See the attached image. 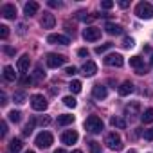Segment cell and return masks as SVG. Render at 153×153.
Listing matches in <instances>:
<instances>
[{"mask_svg":"<svg viewBox=\"0 0 153 153\" xmlns=\"http://www.w3.org/2000/svg\"><path fill=\"white\" fill-rule=\"evenodd\" d=\"M54 24H56L54 15H51V13H43V16H42V27H43V29H52Z\"/></svg>","mask_w":153,"mask_h":153,"instance_id":"13","label":"cell"},{"mask_svg":"<svg viewBox=\"0 0 153 153\" xmlns=\"http://www.w3.org/2000/svg\"><path fill=\"white\" fill-rule=\"evenodd\" d=\"M83 38L87 42H97L101 38V29H97V27H87L83 31Z\"/></svg>","mask_w":153,"mask_h":153,"instance_id":"7","label":"cell"},{"mask_svg":"<svg viewBox=\"0 0 153 153\" xmlns=\"http://www.w3.org/2000/svg\"><path fill=\"white\" fill-rule=\"evenodd\" d=\"M105 29H106L108 34H121V33H123V27H121V25H117V24H110V22L105 25Z\"/></svg>","mask_w":153,"mask_h":153,"instance_id":"19","label":"cell"},{"mask_svg":"<svg viewBox=\"0 0 153 153\" xmlns=\"http://www.w3.org/2000/svg\"><path fill=\"white\" fill-rule=\"evenodd\" d=\"M105 144H106L110 149H121V148H123V140H121V137H119L115 131H112V133H108V135L105 137Z\"/></svg>","mask_w":153,"mask_h":153,"instance_id":"3","label":"cell"},{"mask_svg":"<svg viewBox=\"0 0 153 153\" xmlns=\"http://www.w3.org/2000/svg\"><path fill=\"white\" fill-rule=\"evenodd\" d=\"M9 149H11L13 153L20 151V149H22V140H20V139H13V140L9 142Z\"/></svg>","mask_w":153,"mask_h":153,"instance_id":"25","label":"cell"},{"mask_svg":"<svg viewBox=\"0 0 153 153\" xmlns=\"http://www.w3.org/2000/svg\"><path fill=\"white\" fill-rule=\"evenodd\" d=\"M105 63L110 65V67H123L124 59H123L121 54H108V56L105 58Z\"/></svg>","mask_w":153,"mask_h":153,"instance_id":"9","label":"cell"},{"mask_svg":"<svg viewBox=\"0 0 153 153\" xmlns=\"http://www.w3.org/2000/svg\"><path fill=\"white\" fill-rule=\"evenodd\" d=\"M25 153H34V151H25Z\"/></svg>","mask_w":153,"mask_h":153,"instance_id":"50","label":"cell"},{"mask_svg":"<svg viewBox=\"0 0 153 153\" xmlns=\"http://www.w3.org/2000/svg\"><path fill=\"white\" fill-rule=\"evenodd\" d=\"M133 45H135L133 38H124V40H123V47H124V49H131Z\"/></svg>","mask_w":153,"mask_h":153,"instance_id":"33","label":"cell"},{"mask_svg":"<svg viewBox=\"0 0 153 153\" xmlns=\"http://www.w3.org/2000/svg\"><path fill=\"white\" fill-rule=\"evenodd\" d=\"M140 119H142V123H144V124H149V123H153V108H148V110H144V114L140 115Z\"/></svg>","mask_w":153,"mask_h":153,"instance_id":"22","label":"cell"},{"mask_svg":"<svg viewBox=\"0 0 153 153\" xmlns=\"http://www.w3.org/2000/svg\"><path fill=\"white\" fill-rule=\"evenodd\" d=\"M38 9H40V6H38L36 2H27V4H25V7H24L25 16H33V15H36V13H38Z\"/></svg>","mask_w":153,"mask_h":153,"instance_id":"17","label":"cell"},{"mask_svg":"<svg viewBox=\"0 0 153 153\" xmlns=\"http://www.w3.org/2000/svg\"><path fill=\"white\" fill-rule=\"evenodd\" d=\"M76 72H78V68H76V67H67L65 68V74H68V76H74Z\"/></svg>","mask_w":153,"mask_h":153,"instance_id":"37","label":"cell"},{"mask_svg":"<svg viewBox=\"0 0 153 153\" xmlns=\"http://www.w3.org/2000/svg\"><path fill=\"white\" fill-rule=\"evenodd\" d=\"M9 121H13V123H18V121H20V112H16V110L9 112Z\"/></svg>","mask_w":153,"mask_h":153,"instance_id":"34","label":"cell"},{"mask_svg":"<svg viewBox=\"0 0 153 153\" xmlns=\"http://www.w3.org/2000/svg\"><path fill=\"white\" fill-rule=\"evenodd\" d=\"M4 52H6V54H9V56H13V54H15V49L6 45V47H4Z\"/></svg>","mask_w":153,"mask_h":153,"instance_id":"40","label":"cell"},{"mask_svg":"<svg viewBox=\"0 0 153 153\" xmlns=\"http://www.w3.org/2000/svg\"><path fill=\"white\" fill-rule=\"evenodd\" d=\"M117 92H119V96H128V94L133 92V85L130 81H124V83H121V87L117 88Z\"/></svg>","mask_w":153,"mask_h":153,"instance_id":"18","label":"cell"},{"mask_svg":"<svg viewBox=\"0 0 153 153\" xmlns=\"http://www.w3.org/2000/svg\"><path fill=\"white\" fill-rule=\"evenodd\" d=\"M78 137H79V135H78V131H74V130H67V131L61 135V142L70 146V144H76V142H78Z\"/></svg>","mask_w":153,"mask_h":153,"instance_id":"8","label":"cell"},{"mask_svg":"<svg viewBox=\"0 0 153 153\" xmlns=\"http://www.w3.org/2000/svg\"><path fill=\"white\" fill-rule=\"evenodd\" d=\"M78 54L85 58V56H88V51H87V49H79V51H78Z\"/></svg>","mask_w":153,"mask_h":153,"instance_id":"45","label":"cell"},{"mask_svg":"<svg viewBox=\"0 0 153 153\" xmlns=\"http://www.w3.org/2000/svg\"><path fill=\"white\" fill-rule=\"evenodd\" d=\"M15 103H18V105H22V103H25V94L24 92H15Z\"/></svg>","mask_w":153,"mask_h":153,"instance_id":"31","label":"cell"},{"mask_svg":"<svg viewBox=\"0 0 153 153\" xmlns=\"http://www.w3.org/2000/svg\"><path fill=\"white\" fill-rule=\"evenodd\" d=\"M72 123H74V115H59L58 117L59 126H67V124H72Z\"/></svg>","mask_w":153,"mask_h":153,"instance_id":"24","label":"cell"},{"mask_svg":"<svg viewBox=\"0 0 153 153\" xmlns=\"http://www.w3.org/2000/svg\"><path fill=\"white\" fill-rule=\"evenodd\" d=\"M52 140H54L52 133H49V131H42V133H38L34 144H36L38 148H49V146L52 144Z\"/></svg>","mask_w":153,"mask_h":153,"instance_id":"4","label":"cell"},{"mask_svg":"<svg viewBox=\"0 0 153 153\" xmlns=\"http://www.w3.org/2000/svg\"><path fill=\"white\" fill-rule=\"evenodd\" d=\"M88 149H90V153H103L101 144L96 142V140H90V142H88Z\"/></svg>","mask_w":153,"mask_h":153,"instance_id":"27","label":"cell"},{"mask_svg":"<svg viewBox=\"0 0 153 153\" xmlns=\"http://www.w3.org/2000/svg\"><path fill=\"white\" fill-rule=\"evenodd\" d=\"M128 153H137V151L135 149H128Z\"/></svg>","mask_w":153,"mask_h":153,"instance_id":"48","label":"cell"},{"mask_svg":"<svg viewBox=\"0 0 153 153\" xmlns=\"http://www.w3.org/2000/svg\"><path fill=\"white\" fill-rule=\"evenodd\" d=\"M31 106H33L36 112H43V110H47V99H45L42 94H34V96L31 97Z\"/></svg>","mask_w":153,"mask_h":153,"instance_id":"5","label":"cell"},{"mask_svg":"<svg viewBox=\"0 0 153 153\" xmlns=\"http://www.w3.org/2000/svg\"><path fill=\"white\" fill-rule=\"evenodd\" d=\"M0 105H2V106H6V105H7V97H6V94H4V92L0 94Z\"/></svg>","mask_w":153,"mask_h":153,"instance_id":"39","label":"cell"},{"mask_svg":"<svg viewBox=\"0 0 153 153\" xmlns=\"http://www.w3.org/2000/svg\"><path fill=\"white\" fill-rule=\"evenodd\" d=\"M7 36H9V27L7 25H0V38L6 40Z\"/></svg>","mask_w":153,"mask_h":153,"instance_id":"32","label":"cell"},{"mask_svg":"<svg viewBox=\"0 0 153 153\" xmlns=\"http://www.w3.org/2000/svg\"><path fill=\"white\" fill-rule=\"evenodd\" d=\"M68 88H70V92H72V94H79V92H81V81L74 79V81L68 85Z\"/></svg>","mask_w":153,"mask_h":153,"instance_id":"26","label":"cell"},{"mask_svg":"<svg viewBox=\"0 0 153 153\" xmlns=\"http://www.w3.org/2000/svg\"><path fill=\"white\" fill-rule=\"evenodd\" d=\"M151 67H153V56H151Z\"/></svg>","mask_w":153,"mask_h":153,"instance_id":"49","label":"cell"},{"mask_svg":"<svg viewBox=\"0 0 153 153\" xmlns=\"http://www.w3.org/2000/svg\"><path fill=\"white\" fill-rule=\"evenodd\" d=\"M0 128H2V135H6V133H7V123H6V121H2Z\"/></svg>","mask_w":153,"mask_h":153,"instance_id":"42","label":"cell"},{"mask_svg":"<svg viewBox=\"0 0 153 153\" xmlns=\"http://www.w3.org/2000/svg\"><path fill=\"white\" fill-rule=\"evenodd\" d=\"M139 110H140V105H139L137 101H133V103H130V105L124 106V114H126L128 117H135V115H139Z\"/></svg>","mask_w":153,"mask_h":153,"instance_id":"12","label":"cell"},{"mask_svg":"<svg viewBox=\"0 0 153 153\" xmlns=\"http://www.w3.org/2000/svg\"><path fill=\"white\" fill-rule=\"evenodd\" d=\"M34 124H36V121H34V119H31V121L25 124V128H24V135H25V137H29V135L33 133V130H34Z\"/></svg>","mask_w":153,"mask_h":153,"instance_id":"28","label":"cell"},{"mask_svg":"<svg viewBox=\"0 0 153 153\" xmlns=\"http://www.w3.org/2000/svg\"><path fill=\"white\" fill-rule=\"evenodd\" d=\"M49 6H51V7H61V2H56V0H49Z\"/></svg>","mask_w":153,"mask_h":153,"instance_id":"41","label":"cell"},{"mask_svg":"<svg viewBox=\"0 0 153 153\" xmlns=\"http://www.w3.org/2000/svg\"><path fill=\"white\" fill-rule=\"evenodd\" d=\"M54 153H67V151H65V149H56Z\"/></svg>","mask_w":153,"mask_h":153,"instance_id":"46","label":"cell"},{"mask_svg":"<svg viewBox=\"0 0 153 153\" xmlns=\"http://www.w3.org/2000/svg\"><path fill=\"white\" fill-rule=\"evenodd\" d=\"M4 78L7 79V81H15L16 79V72H15V68L13 67H4Z\"/></svg>","mask_w":153,"mask_h":153,"instance_id":"20","label":"cell"},{"mask_svg":"<svg viewBox=\"0 0 153 153\" xmlns=\"http://www.w3.org/2000/svg\"><path fill=\"white\" fill-rule=\"evenodd\" d=\"M29 65H31V58L27 54H24L22 58H18V63H16V68L20 72H27L29 70Z\"/></svg>","mask_w":153,"mask_h":153,"instance_id":"14","label":"cell"},{"mask_svg":"<svg viewBox=\"0 0 153 153\" xmlns=\"http://www.w3.org/2000/svg\"><path fill=\"white\" fill-rule=\"evenodd\" d=\"M47 42L49 43H54V45H68L70 43V40L67 36H63V34H49Z\"/></svg>","mask_w":153,"mask_h":153,"instance_id":"10","label":"cell"},{"mask_svg":"<svg viewBox=\"0 0 153 153\" xmlns=\"http://www.w3.org/2000/svg\"><path fill=\"white\" fill-rule=\"evenodd\" d=\"M72 153H83V151H81V149H74Z\"/></svg>","mask_w":153,"mask_h":153,"instance_id":"47","label":"cell"},{"mask_svg":"<svg viewBox=\"0 0 153 153\" xmlns=\"http://www.w3.org/2000/svg\"><path fill=\"white\" fill-rule=\"evenodd\" d=\"M63 105L68 106V108H76V105H78V103H76V99H74L72 96H65V97H63Z\"/></svg>","mask_w":153,"mask_h":153,"instance_id":"29","label":"cell"},{"mask_svg":"<svg viewBox=\"0 0 153 153\" xmlns=\"http://www.w3.org/2000/svg\"><path fill=\"white\" fill-rule=\"evenodd\" d=\"M144 139L146 140H153V128H149V130L144 131Z\"/></svg>","mask_w":153,"mask_h":153,"instance_id":"36","label":"cell"},{"mask_svg":"<svg viewBox=\"0 0 153 153\" xmlns=\"http://www.w3.org/2000/svg\"><path fill=\"white\" fill-rule=\"evenodd\" d=\"M0 13H2V16H4V18L11 20V18H15V16H16V7H15L13 4H4V6H2V9H0Z\"/></svg>","mask_w":153,"mask_h":153,"instance_id":"11","label":"cell"},{"mask_svg":"<svg viewBox=\"0 0 153 153\" xmlns=\"http://www.w3.org/2000/svg\"><path fill=\"white\" fill-rule=\"evenodd\" d=\"M135 15H137L139 18H144V20L153 18V7H151V4H148V2H139V4L135 6Z\"/></svg>","mask_w":153,"mask_h":153,"instance_id":"2","label":"cell"},{"mask_svg":"<svg viewBox=\"0 0 153 153\" xmlns=\"http://www.w3.org/2000/svg\"><path fill=\"white\" fill-rule=\"evenodd\" d=\"M36 78H38V79L45 78V72H42V67H36Z\"/></svg>","mask_w":153,"mask_h":153,"instance_id":"38","label":"cell"},{"mask_svg":"<svg viewBox=\"0 0 153 153\" xmlns=\"http://www.w3.org/2000/svg\"><path fill=\"white\" fill-rule=\"evenodd\" d=\"M108 49H112V43H103V45L96 47V54H103V52H106Z\"/></svg>","mask_w":153,"mask_h":153,"instance_id":"30","label":"cell"},{"mask_svg":"<svg viewBox=\"0 0 153 153\" xmlns=\"http://www.w3.org/2000/svg\"><path fill=\"white\" fill-rule=\"evenodd\" d=\"M81 70H83V74L87 76V78H90V76H94V74L97 72V65H96L94 61H87Z\"/></svg>","mask_w":153,"mask_h":153,"instance_id":"15","label":"cell"},{"mask_svg":"<svg viewBox=\"0 0 153 153\" xmlns=\"http://www.w3.org/2000/svg\"><path fill=\"white\" fill-rule=\"evenodd\" d=\"M85 128H87V131H90V133H101V131H103V121H101L97 115H90V117H87V121H85Z\"/></svg>","mask_w":153,"mask_h":153,"instance_id":"1","label":"cell"},{"mask_svg":"<svg viewBox=\"0 0 153 153\" xmlns=\"http://www.w3.org/2000/svg\"><path fill=\"white\" fill-rule=\"evenodd\" d=\"M65 61H67V58L61 54H47V67H51V68H58V67L65 65Z\"/></svg>","mask_w":153,"mask_h":153,"instance_id":"6","label":"cell"},{"mask_svg":"<svg viewBox=\"0 0 153 153\" xmlns=\"http://www.w3.org/2000/svg\"><path fill=\"white\" fill-rule=\"evenodd\" d=\"M130 65H131V67H135L137 70L144 68V61H142V58H139V56H133V58H130Z\"/></svg>","mask_w":153,"mask_h":153,"instance_id":"23","label":"cell"},{"mask_svg":"<svg viewBox=\"0 0 153 153\" xmlns=\"http://www.w3.org/2000/svg\"><path fill=\"white\" fill-rule=\"evenodd\" d=\"M92 94H94L96 99H105V97L108 96V90H106V87H103V85H96L94 90H92Z\"/></svg>","mask_w":153,"mask_h":153,"instance_id":"16","label":"cell"},{"mask_svg":"<svg viewBox=\"0 0 153 153\" xmlns=\"http://www.w3.org/2000/svg\"><path fill=\"white\" fill-rule=\"evenodd\" d=\"M22 83H24V85H31V83H33V79H31V78H27V76H24V78H22Z\"/></svg>","mask_w":153,"mask_h":153,"instance_id":"43","label":"cell"},{"mask_svg":"<svg viewBox=\"0 0 153 153\" xmlns=\"http://www.w3.org/2000/svg\"><path fill=\"white\" fill-rule=\"evenodd\" d=\"M119 6H121L123 9H126V7L130 6V2H128V0H121V2H119Z\"/></svg>","mask_w":153,"mask_h":153,"instance_id":"44","label":"cell"},{"mask_svg":"<svg viewBox=\"0 0 153 153\" xmlns=\"http://www.w3.org/2000/svg\"><path fill=\"white\" fill-rule=\"evenodd\" d=\"M110 124H112L114 128H119V130H124V128H126V121H124L123 117H112V119H110Z\"/></svg>","mask_w":153,"mask_h":153,"instance_id":"21","label":"cell"},{"mask_svg":"<svg viewBox=\"0 0 153 153\" xmlns=\"http://www.w3.org/2000/svg\"><path fill=\"white\" fill-rule=\"evenodd\" d=\"M101 7L103 9H112L114 7V2H112V0H105V2H101Z\"/></svg>","mask_w":153,"mask_h":153,"instance_id":"35","label":"cell"}]
</instances>
